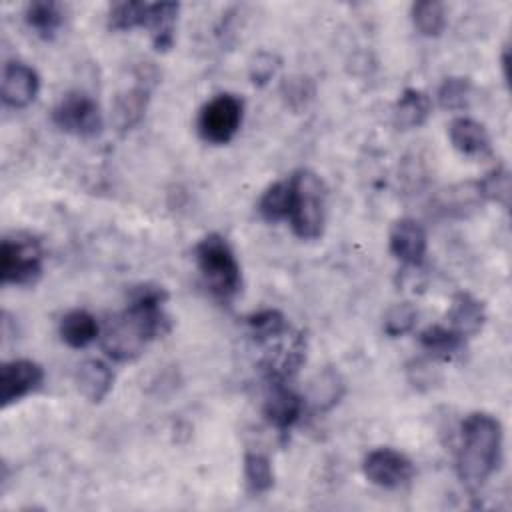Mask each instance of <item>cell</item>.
Here are the masks:
<instances>
[{"mask_svg":"<svg viewBox=\"0 0 512 512\" xmlns=\"http://www.w3.org/2000/svg\"><path fill=\"white\" fill-rule=\"evenodd\" d=\"M44 270V250L32 236L4 238L0 244V280L12 286L34 284Z\"/></svg>","mask_w":512,"mask_h":512,"instance_id":"5b68a950","label":"cell"},{"mask_svg":"<svg viewBox=\"0 0 512 512\" xmlns=\"http://www.w3.org/2000/svg\"><path fill=\"white\" fill-rule=\"evenodd\" d=\"M290 206H292V188L288 178L270 184L258 200V212L266 222L288 220Z\"/></svg>","mask_w":512,"mask_h":512,"instance_id":"cb8c5ba5","label":"cell"},{"mask_svg":"<svg viewBox=\"0 0 512 512\" xmlns=\"http://www.w3.org/2000/svg\"><path fill=\"white\" fill-rule=\"evenodd\" d=\"M24 22L28 24L30 30H34V34H38L44 40H50L64 24L62 4L54 0L30 2L24 10Z\"/></svg>","mask_w":512,"mask_h":512,"instance_id":"7402d4cb","label":"cell"},{"mask_svg":"<svg viewBox=\"0 0 512 512\" xmlns=\"http://www.w3.org/2000/svg\"><path fill=\"white\" fill-rule=\"evenodd\" d=\"M76 386L78 392L92 404L102 402L114 384V372L112 368L100 360V358H88L84 360L76 370Z\"/></svg>","mask_w":512,"mask_h":512,"instance_id":"ac0fdd59","label":"cell"},{"mask_svg":"<svg viewBox=\"0 0 512 512\" xmlns=\"http://www.w3.org/2000/svg\"><path fill=\"white\" fill-rule=\"evenodd\" d=\"M292 188L290 228L300 240H318L326 224V186L322 178L308 170H296L288 176Z\"/></svg>","mask_w":512,"mask_h":512,"instance_id":"277c9868","label":"cell"},{"mask_svg":"<svg viewBox=\"0 0 512 512\" xmlns=\"http://www.w3.org/2000/svg\"><path fill=\"white\" fill-rule=\"evenodd\" d=\"M168 292L156 284L134 286L128 294L126 308L112 316L100 332L104 354L116 362L136 360L148 342L170 330V320L164 312Z\"/></svg>","mask_w":512,"mask_h":512,"instance_id":"6da1fadb","label":"cell"},{"mask_svg":"<svg viewBox=\"0 0 512 512\" xmlns=\"http://www.w3.org/2000/svg\"><path fill=\"white\" fill-rule=\"evenodd\" d=\"M438 104L448 112H462L472 100V82L464 76H448L440 82L436 92Z\"/></svg>","mask_w":512,"mask_h":512,"instance_id":"f1b7e54d","label":"cell"},{"mask_svg":"<svg viewBox=\"0 0 512 512\" xmlns=\"http://www.w3.org/2000/svg\"><path fill=\"white\" fill-rule=\"evenodd\" d=\"M502 72H504V78L508 80V46H504L502 50Z\"/></svg>","mask_w":512,"mask_h":512,"instance_id":"836d02e7","label":"cell"},{"mask_svg":"<svg viewBox=\"0 0 512 512\" xmlns=\"http://www.w3.org/2000/svg\"><path fill=\"white\" fill-rule=\"evenodd\" d=\"M42 382H44V370L38 362L30 358H14L4 362L0 368L2 410L36 392L42 386Z\"/></svg>","mask_w":512,"mask_h":512,"instance_id":"9c48e42d","label":"cell"},{"mask_svg":"<svg viewBox=\"0 0 512 512\" xmlns=\"http://www.w3.org/2000/svg\"><path fill=\"white\" fill-rule=\"evenodd\" d=\"M362 472L366 480L384 490H398L414 478V464L412 460L388 446L374 448L366 454L362 462Z\"/></svg>","mask_w":512,"mask_h":512,"instance_id":"ba28073f","label":"cell"},{"mask_svg":"<svg viewBox=\"0 0 512 512\" xmlns=\"http://www.w3.org/2000/svg\"><path fill=\"white\" fill-rule=\"evenodd\" d=\"M148 2H114L108 8V28L114 32H128L134 28H144L148 20Z\"/></svg>","mask_w":512,"mask_h":512,"instance_id":"4316f807","label":"cell"},{"mask_svg":"<svg viewBox=\"0 0 512 512\" xmlns=\"http://www.w3.org/2000/svg\"><path fill=\"white\" fill-rule=\"evenodd\" d=\"M268 394L264 398L262 414L266 422L278 430L280 434H288V430L300 420L304 412V396H300L288 382H268Z\"/></svg>","mask_w":512,"mask_h":512,"instance_id":"8fae6325","label":"cell"},{"mask_svg":"<svg viewBox=\"0 0 512 512\" xmlns=\"http://www.w3.org/2000/svg\"><path fill=\"white\" fill-rule=\"evenodd\" d=\"M390 252L404 266L418 268L428 250V234L426 228L414 218H400L390 228Z\"/></svg>","mask_w":512,"mask_h":512,"instance_id":"4fadbf2b","label":"cell"},{"mask_svg":"<svg viewBox=\"0 0 512 512\" xmlns=\"http://www.w3.org/2000/svg\"><path fill=\"white\" fill-rule=\"evenodd\" d=\"M432 114V100L418 88H406L392 108V122L398 130H414L426 124Z\"/></svg>","mask_w":512,"mask_h":512,"instance_id":"d6986e66","label":"cell"},{"mask_svg":"<svg viewBox=\"0 0 512 512\" xmlns=\"http://www.w3.org/2000/svg\"><path fill=\"white\" fill-rule=\"evenodd\" d=\"M40 92L38 72L24 62H6L2 68L0 96L8 108L20 110L30 106Z\"/></svg>","mask_w":512,"mask_h":512,"instance_id":"7c38bea8","label":"cell"},{"mask_svg":"<svg viewBox=\"0 0 512 512\" xmlns=\"http://www.w3.org/2000/svg\"><path fill=\"white\" fill-rule=\"evenodd\" d=\"M280 68V58L274 52H258L248 64V78L254 86H266Z\"/></svg>","mask_w":512,"mask_h":512,"instance_id":"1f68e13d","label":"cell"},{"mask_svg":"<svg viewBox=\"0 0 512 512\" xmlns=\"http://www.w3.org/2000/svg\"><path fill=\"white\" fill-rule=\"evenodd\" d=\"M180 4L178 2H154L148 8L146 26L150 30V40L154 50L168 52L174 46V30L178 20Z\"/></svg>","mask_w":512,"mask_h":512,"instance_id":"ffe728a7","label":"cell"},{"mask_svg":"<svg viewBox=\"0 0 512 512\" xmlns=\"http://www.w3.org/2000/svg\"><path fill=\"white\" fill-rule=\"evenodd\" d=\"M448 138L454 150L468 158H484L492 152L488 130L482 122L468 116H458L450 122Z\"/></svg>","mask_w":512,"mask_h":512,"instance_id":"9a60e30c","label":"cell"},{"mask_svg":"<svg viewBox=\"0 0 512 512\" xmlns=\"http://www.w3.org/2000/svg\"><path fill=\"white\" fill-rule=\"evenodd\" d=\"M156 84V74L150 70L136 78V86L120 92L112 102V124L120 134L134 130L148 110L150 92Z\"/></svg>","mask_w":512,"mask_h":512,"instance_id":"30bf717a","label":"cell"},{"mask_svg":"<svg viewBox=\"0 0 512 512\" xmlns=\"http://www.w3.org/2000/svg\"><path fill=\"white\" fill-rule=\"evenodd\" d=\"M246 324L250 336L260 344L280 340L284 334L290 332L286 316L276 308H262L258 312H252L250 316H246Z\"/></svg>","mask_w":512,"mask_h":512,"instance_id":"603a6c76","label":"cell"},{"mask_svg":"<svg viewBox=\"0 0 512 512\" xmlns=\"http://www.w3.org/2000/svg\"><path fill=\"white\" fill-rule=\"evenodd\" d=\"M414 28L428 38H436L446 28V8L438 0H420L410 6Z\"/></svg>","mask_w":512,"mask_h":512,"instance_id":"484cf974","label":"cell"},{"mask_svg":"<svg viewBox=\"0 0 512 512\" xmlns=\"http://www.w3.org/2000/svg\"><path fill=\"white\" fill-rule=\"evenodd\" d=\"M282 96L292 110H300L314 98V86L308 78H288L282 84Z\"/></svg>","mask_w":512,"mask_h":512,"instance_id":"d6a6232c","label":"cell"},{"mask_svg":"<svg viewBox=\"0 0 512 512\" xmlns=\"http://www.w3.org/2000/svg\"><path fill=\"white\" fill-rule=\"evenodd\" d=\"M504 430L496 416L472 412L460 422L456 474L468 490L482 488L502 460Z\"/></svg>","mask_w":512,"mask_h":512,"instance_id":"7a4b0ae2","label":"cell"},{"mask_svg":"<svg viewBox=\"0 0 512 512\" xmlns=\"http://www.w3.org/2000/svg\"><path fill=\"white\" fill-rule=\"evenodd\" d=\"M476 190L478 196L482 200L494 202L498 206H502L504 210H508L510 206V190H512V182H510V170L506 166H494L492 170H488L478 182H476Z\"/></svg>","mask_w":512,"mask_h":512,"instance_id":"83f0119b","label":"cell"},{"mask_svg":"<svg viewBox=\"0 0 512 512\" xmlns=\"http://www.w3.org/2000/svg\"><path fill=\"white\" fill-rule=\"evenodd\" d=\"M244 482L250 494H266L274 486V468L266 454L248 450L244 454Z\"/></svg>","mask_w":512,"mask_h":512,"instance_id":"d4e9b609","label":"cell"},{"mask_svg":"<svg viewBox=\"0 0 512 512\" xmlns=\"http://www.w3.org/2000/svg\"><path fill=\"white\" fill-rule=\"evenodd\" d=\"M446 322V326H450L464 340L474 338L486 324V308L482 300H478L474 294L460 290L450 300Z\"/></svg>","mask_w":512,"mask_h":512,"instance_id":"5bb4252c","label":"cell"},{"mask_svg":"<svg viewBox=\"0 0 512 512\" xmlns=\"http://www.w3.org/2000/svg\"><path fill=\"white\" fill-rule=\"evenodd\" d=\"M194 260L212 296L228 302L240 292L242 270L230 242L222 234H206L194 246Z\"/></svg>","mask_w":512,"mask_h":512,"instance_id":"3957f363","label":"cell"},{"mask_svg":"<svg viewBox=\"0 0 512 512\" xmlns=\"http://www.w3.org/2000/svg\"><path fill=\"white\" fill-rule=\"evenodd\" d=\"M434 362L436 360H432V358H414L406 364V374L414 388L430 390L432 386H436L442 380V374Z\"/></svg>","mask_w":512,"mask_h":512,"instance_id":"4dcf8cb0","label":"cell"},{"mask_svg":"<svg viewBox=\"0 0 512 512\" xmlns=\"http://www.w3.org/2000/svg\"><path fill=\"white\" fill-rule=\"evenodd\" d=\"M418 342L428 358L436 362H452L464 354L466 340L456 334L450 326L430 324L418 334Z\"/></svg>","mask_w":512,"mask_h":512,"instance_id":"e0dca14e","label":"cell"},{"mask_svg":"<svg viewBox=\"0 0 512 512\" xmlns=\"http://www.w3.org/2000/svg\"><path fill=\"white\" fill-rule=\"evenodd\" d=\"M52 122L58 130L78 136L94 138L102 132L104 118L98 102L80 90L66 92L52 110Z\"/></svg>","mask_w":512,"mask_h":512,"instance_id":"52a82bcc","label":"cell"},{"mask_svg":"<svg viewBox=\"0 0 512 512\" xmlns=\"http://www.w3.org/2000/svg\"><path fill=\"white\" fill-rule=\"evenodd\" d=\"M416 322H418L416 306L412 302H398L386 310L382 320V330L390 338H400L410 334Z\"/></svg>","mask_w":512,"mask_h":512,"instance_id":"f546056e","label":"cell"},{"mask_svg":"<svg viewBox=\"0 0 512 512\" xmlns=\"http://www.w3.org/2000/svg\"><path fill=\"white\" fill-rule=\"evenodd\" d=\"M344 394H346V380L336 368L326 366L320 372H316L308 382V392L304 396V402H308L316 412H328L344 398Z\"/></svg>","mask_w":512,"mask_h":512,"instance_id":"2e32d148","label":"cell"},{"mask_svg":"<svg viewBox=\"0 0 512 512\" xmlns=\"http://www.w3.org/2000/svg\"><path fill=\"white\" fill-rule=\"evenodd\" d=\"M244 118V102L240 96L222 92L212 96L198 112L196 128L204 142L222 146L228 144L240 130Z\"/></svg>","mask_w":512,"mask_h":512,"instance_id":"8992f818","label":"cell"},{"mask_svg":"<svg viewBox=\"0 0 512 512\" xmlns=\"http://www.w3.org/2000/svg\"><path fill=\"white\" fill-rule=\"evenodd\" d=\"M58 332L70 348H86L100 338V324L88 310L74 308L60 318Z\"/></svg>","mask_w":512,"mask_h":512,"instance_id":"44dd1931","label":"cell"}]
</instances>
